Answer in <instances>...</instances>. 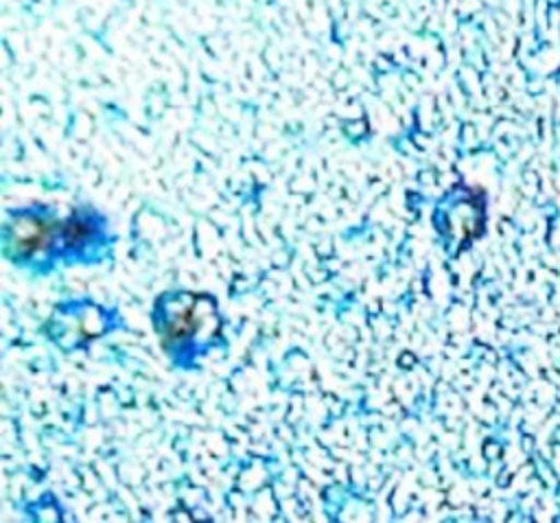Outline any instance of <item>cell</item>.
I'll return each instance as SVG.
<instances>
[{
    "label": "cell",
    "mask_w": 560,
    "mask_h": 523,
    "mask_svg": "<svg viewBox=\"0 0 560 523\" xmlns=\"http://www.w3.org/2000/svg\"><path fill=\"white\" fill-rule=\"evenodd\" d=\"M48 232L50 228L42 221H22L15 228V245L22 252H35L48 241Z\"/></svg>",
    "instance_id": "1"
}]
</instances>
